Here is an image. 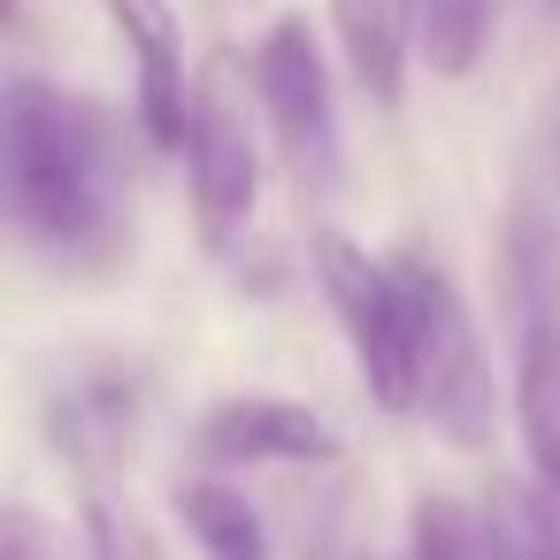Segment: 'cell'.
I'll return each mask as SVG.
<instances>
[{
	"label": "cell",
	"mask_w": 560,
	"mask_h": 560,
	"mask_svg": "<svg viewBox=\"0 0 560 560\" xmlns=\"http://www.w3.org/2000/svg\"><path fill=\"white\" fill-rule=\"evenodd\" d=\"M0 185L16 246L70 284H101L131 261V131L101 93L16 70L0 93Z\"/></svg>",
	"instance_id": "6da1fadb"
},
{
	"label": "cell",
	"mask_w": 560,
	"mask_h": 560,
	"mask_svg": "<svg viewBox=\"0 0 560 560\" xmlns=\"http://www.w3.org/2000/svg\"><path fill=\"white\" fill-rule=\"evenodd\" d=\"M499 292L514 330V438L529 460V483L560 506V223L545 200H514L499 231Z\"/></svg>",
	"instance_id": "7a4b0ae2"
},
{
	"label": "cell",
	"mask_w": 560,
	"mask_h": 560,
	"mask_svg": "<svg viewBox=\"0 0 560 560\" xmlns=\"http://www.w3.org/2000/svg\"><path fill=\"white\" fill-rule=\"evenodd\" d=\"M399 292H407V323H415V422H430L453 453H491L506 392L499 369L483 353V330L453 284V269L422 246H392Z\"/></svg>",
	"instance_id": "3957f363"
},
{
	"label": "cell",
	"mask_w": 560,
	"mask_h": 560,
	"mask_svg": "<svg viewBox=\"0 0 560 560\" xmlns=\"http://www.w3.org/2000/svg\"><path fill=\"white\" fill-rule=\"evenodd\" d=\"M254 101L269 116V139L292 170V185L307 200H330L346 185V139H338V85H330V55L315 39L307 16H269L254 55H246Z\"/></svg>",
	"instance_id": "277c9868"
},
{
	"label": "cell",
	"mask_w": 560,
	"mask_h": 560,
	"mask_svg": "<svg viewBox=\"0 0 560 560\" xmlns=\"http://www.w3.org/2000/svg\"><path fill=\"white\" fill-rule=\"evenodd\" d=\"M307 261H315V284H323V300L353 346L369 399L384 415H415V323H407V292H399L392 254H369L346 231H315Z\"/></svg>",
	"instance_id": "5b68a950"
},
{
	"label": "cell",
	"mask_w": 560,
	"mask_h": 560,
	"mask_svg": "<svg viewBox=\"0 0 560 560\" xmlns=\"http://www.w3.org/2000/svg\"><path fill=\"white\" fill-rule=\"evenodd\" d=\"M185 192H192V223H200V246L208 254H231L238 231L254 223V200H261V154H254V131L246 116L231 108V93L215 78L192 85V116H185Z\"/></svg>",
	"instance_id": "8992f818"
},
{
	"label": "cell",
	"mask_w": 560,
	"mask_h": 560,
	"mask_svg": "<svg viewBox=\"0 0 560 560\" xmlns=\"http://www.w3.org/2000/svg\"><path fill=\"white\" fill-rule=\"evenodd\" d=\"M147 399H154V376L139 361H93V369L62 376V392L47 399V445L85 483H108L116 468H131V453L147 438Z\"/></svg>",
	"instance_id": "52a82bcc"
},
{
	"label": "cell",
	"mask_w": 560,
	"mask_h": 560,
	"mask_svg": "<svg viewBox=\"0 0 560 560\" xmlns=\"http://www.w3.org/2000/svg\"><path fill=\"white\" fill-rule=\"evenodd\" d=\"M192 453L208 468H330L346 438L284 392H231L192 422Z\"/></svg>",
	"instance_id": "ba28073f"
},
{
	"label": "cell",
	"mask_w": 560,
	"mask_h": 560,
	"mask_svg": "<svg viewBox=\"0 0 560 560\" xmlns=\"http://www.w3.org/2000/svg\"><path fill=\"white\" fill-rule=\"evenodd\" d=\"M101 9H108V24L131 47L147 139L177 154L185 147V116H192V85H200V78H185V24H177V9L170 0H101Z\"/></svg>",
	"instance_id": "9c48e42d"
},
{
	"label": "cell",
	"mask_w": 560,
	"mask_h": 560,
	"mask_svg": "<svg viewBox=\"0 0 560 560\" xmlns=\"http://www.w3.org/2000/svg\"><path fill=\"white\" fill-rule=\"evenodd\" d=\"M330 32H338L346 78L376 108H399L407 101V62H415V39H407V9H399V0H330Z\"/></svg>",
	"instance_id": "30bf717a"
},
{
	"label": "cell",
	"mask_w": 560,
	"mask_h": 560,
	"mask_svg": "<svg viewBox=\"0 0 560 560\" xmlns=\"http://www.w3.org/2000/svg\"><path fill=\"white\" fill-rule=\"evenodd\" d=\"M177 522L200 545V560H269V522L261 506L223 483V476H185L177 483Z\"/></svg>",
	"instance_id": "8fae6325"
},
{
	"label": "cell",
	"mask_w": 560,
	"mask_h": 560,
	"mask_svg": "<svg viewBox=\"0 0 560 560\" xmlns=\"http://www.w3.org/2000/svg\"><path fill=\"white\" fill-rule=\"evenodd\" d=\"M415 62L430 78H468L491 47V0H399Z\"/></svg>",
	"instance_id": "7c38bea8"
},
{
	"label": "cell",
	"mask_w": 560,
	"mask_h": 560,
	"mask_svg": "<svg viewBox=\"0 0 560 560\" xmlns=\"http://www.w3.org/2000/svg\"><path fill=\"white\" fill-rule=\"evenodd\" d=\"M491 560H560V506L537 483H491Z\"/></svg>",
	"instance_id": "4fadbf2b"
},
{
	"label": "cell",
	"mask_w": 560,
	"mask_h": 560,
	"mask_svg": "<svg viewBox=\"0 0 560 560\" xmlns=\"http://www.w3.org/2000/svg\"><path fill=\"white\" fill-rule=\"evenodd\" d=\"M78 529H85V560H170L162 529L131 499H116V491H93L85 514H78Z\"/></svg>",
	"instance_id": "5bb4252c"
},
{
	"label": "cell",
	"mask_w": 560,
	"mask_h": 560,
	"mask_svg": "<svg viewBox=\"0 0 560 560\" xmlns=\"http://www.w3.org/2000/svg\"><path fill=\"white\" fill-rule=\"evenodd\" d=\"M0 560H62V529L39 506L9 499V506H0Z\"/></svg>",
	"instance_id": "9a60e30c"
},
{
	"label": "cell",
	"mask_w": 560,
	"mask_h": 560,
	"mask_svg": "<svg viewBox=\"0 0 560 560\" xmlns=\"http://www.w3.org/2000/svg\"><path fill=\"white\" fill-rule=\"evenodd\" d=\"M545 9H552V16H560V0H545Z\"/></svg>",
	"instance_id": "2e32d148"
},
{
	"label": "cell",
	"mask_w": 560,
	"mask_h": 560,
	"mask_svg": "<svg viewBox=\"0 0 560 560\" xmlns=\"http://www.w3.org/2000/svg\"><path fill=\"white\" fill-rule=\"evenodd\" d=\"M552 139H560V116H552Z\"/></svg>",
	"instance_id": "e0dca14e"
}]
</instances>
